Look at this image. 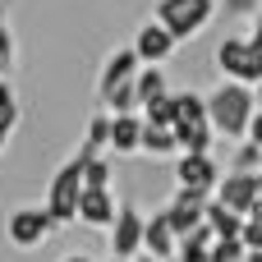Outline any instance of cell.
Masks as SVG:
<instances>
[{"instance_id":"19","label":"cell","mask_w":262,"mask_h":262,"mask_svg":"<svg viewBox=\"0 0 262 262\" xmlns=\"http://www.w3.org/2000/svg\"><path fill=\"white\" fill-rule=\"evenodd\" d=\"M83 166V189H111V175H115V161L111 157H92V161H78Z\"/></svg>"},{"instance_id":"11","label":"cell","mask_w":262,"mask_h":262,"mask_svg":"<svg viewBox=\"0 0 262 262\" xmlns=\"http://www.w3.org/2000/svg\"><path fill=\"white\" fill-rule=\"evenodd\" d=\"M129 51H134V60H138V64H157V69H161V64L170 60L175 41H170V32H166L161 23H152V18H147V23L138 28V37H134V46H129Z\"/></svg>"},{"instance_id":"20","label":"cell","mask_w":262,"mask_h":262,"mask_svg":"<svg viewBox=\"0 0 262 262\" xmlns=\"http://www.w3.org/2000/svg\"><path fill=\"white\" fill-rule=\"evenodd\" d=\"M138 152H147V157H175V138H170V129H147V124H143V134H138Z\"/></svg>"},{"instance_id":"17","label":"cell","mask_w":262,"mask_h":262,"mask_svg":"<svg viewBox=\"0 0 262 262\" xmlns=\"http://www.w3.org/2000/svg\"><path fill=\"white\" fill-rule=\"evenodd\" d=\"M203 226H207V235H212V239H239V226H244V221H239V216H230L226 207L207 203V207H203Z\"/></svg>"},{"instance_id":"14","label":"cell","mask_w":262,"mask_h":262,"mask_svg":"<svg viewBox=\"0 0 262 262\" xmlns=\"http://www.w3.org/2000/svg\"><path fill=\"white\" fill-rule=\"evenodd\" d=\"M143 253L157 258V262H170V258H175V235H170V226H166L161 212L143 216Z\"/></svg>"},{"instance_id":"9","label":"cell","mask_w":262,"mask_h":262,"mask_svg":"<svg viewBox=\"0 0 262 262\" xmlns=\"http://www.w3.org/2000/svg\"><path fill=\"white\" fill-rule=\"evenodd\" d=\"M216 180H221V170H216L212 157H180V161H175V189H184V193L212 198Z\"/></svg>"},{"instance_id":"22","label":"cell","mask_w":262,"mask_h":262,"mask_svg":"<svg viewBox=\"0 0 262 262\" xmlns=\"http://www.w3.org/2000/svg\"><path fill=\"white\" fill-rule=\"evenodd\" d=\"M14 60H18V41H14V28H9V14H5V5H0V78H9Z\"/></svg>"},{"instance_id":"23","label":"cell","mask_w":262,"mask_h":262,"mask_svg":"<svg viewBox=\"0 0 262 262\" xmlns=\"http://www.w3.org/2000/svg\"><path fill=\"white\" fill-rule=\"evenodd\" d=\"M258 166H262V143L244 138V143L235 147V161H230V170H239V175H253Z\"/></svg>"},{"instance_id":"3","label":"cell","mask_w":262,"mask_h":262,"mask_svg":"<svg viewBox=\"0 0 262 262\" xmlns=\"http://www.w3.org/2000/svg\"><path fill=\"white\" fill-rule=\"evenodd\" d=\"M212 14H216V0H157L152 23H161L170 32V41L180 46L184 37H198Z\"/></svg>"},{"instance_id":"4","label":"cell","mask_w":262,"mask_h":262,"mask_svg":"<svg viewBox=\"0 0 262 262\" xmlns=\"http://www.w3.org/2000/svg\"><path fill=\"white\" fill-rule=\"evenodd\" d=\"M216 207H226L230 216H258L262 207V175L253 170V175H239V170H230V175H221L216 180Z\"/></svg>"},{"instance_id":"16","label":"cell","mask_w":262,"mask_h":262,"mask_svg":"<svg viewBox=\"0 0 262 262\" xmlns=\"http://www.w3.org/2000/svg\"><path fill=\"white\" fill-rule=\"evenodd\" d=\"M170 88H166V74L157 69V64H143L138 74H134V97H138V111L152 101V97H166Z\"/></svg>"},{"instance_id":"10","label":"cell","mask_w":262,"mask_h":262,"mask_svg":"<svg viewBox=\"0 0 262 262\" xmlns=\"http://www.w3.org/2000/svg\"><path fill=\"white\" fill-rule=\"evenodd\" d=\"M115 193L111 189H78V203H74V221L92 226V230H106L115 221Z\"/></svg>"},{"instance_id":"1","label":"cell","mask_w":262,"mask_h":262,"mask_svg":"<svg viewBox=\"0 0 262 262\" xmlns=\"http://www.w3.org/2000/svg\"><path fill=\"white\" fill-rule=\"evenodd\" d=\"M207 106V129L230 138V143H244L258 124V92L253 88H239V83H221L203 97Z\"/></svg>"},{"instance_id":"8","label":"cell","mask_w":262,"mask_h":262,"mask_svg":"<svg viewBox=\"0 0 262 262\" xmlns=\"http://www.w3.org/2000/svg\"><path fill=\"white\" fill-rule=\"evenodd\" d=\"M212 198H203V193H184V189H175V198L161 207V216H166V226H170V235L175 239H184L189 230H198L203 226V207H207Z\"/></svg>"},{"instance_id":"27","label":"cell","mask_w":262,"mask_h":262,"mask_svg":"<svg viewBox=\"0 0 262 262\" xmlns=\"http://www.w3.org/2000/svg\"><path fill=\"white\" fill-rule=\"evenodd\" d=\"M244 262H262V253H244Z\"/></svg>"},{"instance_id":"6","label":"cell","mask_w":262,"mask_h":262,"mask_svg":"<svg viewBox=\"0 0 262 262\" xmlns=\"http://www.w3.org/2000/svg\"><path fill=\"white\" fill-rule=\"evenodd\" d=\"M106 230H111V258L134 262L143 253V212H138V207L120 203V207H115V221H111Z\"/></svg>"},{"instance_id":"24","label":"cell","mask_w":262,"mask_h":262,"mask_svg":"<svg viewBox=\"0 0 262 262\" xmlns=\"http://www.w3.org/2000/svg\"><path fill=\"white\" fill-rule=\"evenodd\" d=\"M207 258L212 262H244V249H239V239H212Z\"/></svg>"},{"instance_id":"7","label":"cell","mask_w":262,"mask_h":262,"mask_svg":"<svg viewBox=\"0 0 262 262\" xmlns=\"http://www.w3.org/2000/svg\"><path fill=\"white\" fill-rule=\"evenodd\" d=\"M51 216L41 212V207H18L9 221H5V235H9V244L14 249H41L46 239H51Z\"/></svg>"},{"instance_id":"13","label":"cell","mask_w":262,"mask_h":262,"mask_svg":"<svg viewBox=\"0 0 262 262\" xmlns=\"http://www.w3.org/2000/svg\"><path fill=\"white\" fill-rule=\"evenodd\" d=\"M138 69H143V64L134 60V51H129V46L111 51V55H106V64H101V74H97V97H111V92H115L120 83H129Z\"/></svg>"},{"instance_id":"25","label":"cell","mask_w":262,"mask_h":262,"mask_svg":"<svg viewBox=\"0 0 262 262\" xmlns=\"http://www.w3.org/2000/svg\"><path fill=\"white\" fill-rule=\"evenodd\" d=\"M221 9L230 14V18H244V23H253L262 14V0H221Z\"/></svg>"},{"instance_id":"18","label":"cell","mask_w":262,"mask_h":262,"mask_svg":"<svg viewBox=\"0 0 262 262\" xmlns=\"http://www.w3.org/2000/svg\"><path fill=\"white\" fill-rule=\"evenodd\" d=\"M92 157H106V111H97V115L88 120V138H83V147L74 152V161H92Z\"/></svg>"},{"instance_id":"15","label":"cell","mask_w":262,"mask_h":262,"mask_svg":"<svg viewBox=\"0 0 262 262\" xmlns=\"http://www.w3.org/2000/svg\"><path fill=\"white\" fill-rule=\"evenodd\" d=\"M170 115H175V124H170V129H184V124H207L203 92H170Z\"/></svg>"},{"instance_id":"2","label":"cell","mask_w":262,"mask_h":262,"mask_svg":"<svg viewBox=\"0 0 262 262\" xmlns=\"http://www.w3.org/2000/svg\"><path fill=\"white\" fill-rule=\"evenodd\" d=\"M216 69H221V83H239V88H253L262 78V51H258V32L253 37H226L216 46Z\"/></svg>"},{"instance_id":"5","label":"cell","mask_w":262,"mask_h":262,"mask_svg":"<svg viewBox=\"0 0 262 262\" xmlns=\"http://www.w3.org/2000/svg\"><path fill=\"white\" fill-rule=\"evenodd\" d=\"M83 166L69 157L60 170H55V180H51V189H46V216H51V226H69L74 221V203H78V189H83Z\"/></svg>"},{"instance_id":"29","label":"cell","mask_w":262,"mask_h":262,"mask_svg":"<svg viewBox=\"0 0 262 262\" xmlns=\"http://www.w3.org/2000/svg\"><path fill=\"white\" fill-rule=\"evenodd\" d=\"M106 262H120V258H106Z\"/></svg>"},{"instance_id":"21","label":"cell","mask_w":262,"mask_h":262,"mask_svg":"<svg viewBox=\"0 0 262 262\" xmlns=\"http://www.w3.org/2000/svg\"><path fill=\"white\" fill-rule=\"evenodd\" d=\"M18 115H23V106H18V92H14V83H9V78H0V129H5V134H14Z\"/></svg>"},{"instance_id":"28","label":"cell","mask_w":262,"mask_h":262,"mask_svg":"<svg viewBox=\"0 0 262 262\" xmlns=\"http://www.w3.org/2000/svg\"><path fill=\"white\" fill-rule=\"evenodd\" d=\"M5 143H9V134H5V129H0V152H5Z\"/></svg>"},{"instance_id":"26","label":"cell","mask_w":262,"mask_h":262,"mask_svg":"<svg viewBox=\"0 0 262 262\" xmlns=\"http://www.w3.org/2000/svg\"><path fill=\"white\" fill-rule=\"evenodd\" d=\"M64 262H92V258H83V253H69V258H64Z\"/></svg>"},{"instance_id":"12","label":"cell","mask_w":262,"mask_h":262,"mask_svg":"<svg viewBox=\"0 0 262 262\" xmlns=\"http://www.w3.org/2000/svg\"><path fill=\"white\" fill-rule=\"evenodd\" d=\"M138 134H143L138 115H106V152H111V161L115 157H134L138 152Z\"/></svg>"}]
</instances>
